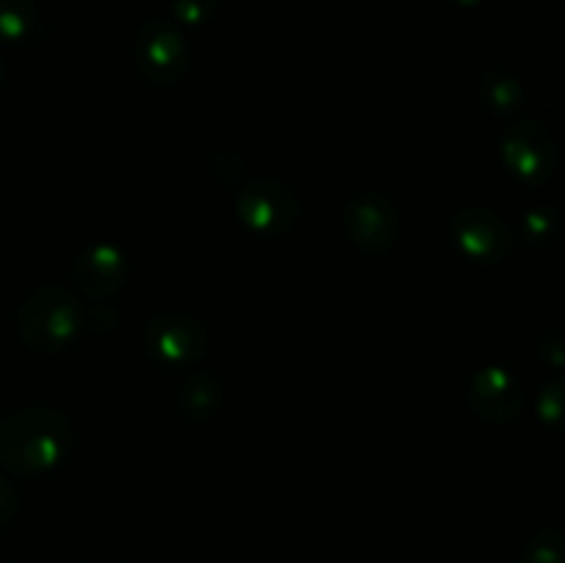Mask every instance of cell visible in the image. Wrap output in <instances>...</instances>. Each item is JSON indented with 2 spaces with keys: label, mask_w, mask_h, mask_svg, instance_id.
I'll return each instance as SVG.
<instances>
[{
  "label": "cell",
  "mask_w": 565,
  "mask_h": 563,
  "mask_svg": "<svg viewBox=\"0 0 565 563\" xmlns=\"http://www.w3.org/2000/svg\"><path fill=\"white\" fill-rule=\"evenodd\" d=\"M17 511H20V491L14 489L9 478L0 475V530L14 522Z\"/></svg>",
  "instance_id": "obj_21"
},
{
  "label": "cell",
  "mask_w": 565,
  "mask_h": 563,
  "mask_svg": "<svg viewBox=\"0 0 565 563\" xmlns=\"http://www.w3.org/2000/svg\"><path fill=\"white\" fill-rule=\"evenodd\" d=\"M469 408L483 423L505 428L516 423L524 408V386L502 364H486L469 379Z\"/></svg>",
  "instance_id": "obj_9"
},
{
  "label": "cell",
  "mask_w": 565,
  "mask_h": 563,
  "mask_svg": "<svg viewBox=\"0 0 565 563\" xmlns=\"http://www.w3.org/2000/svg\"><path fill=\"white\" fill-rule=\"evenodd\" d=\"M342 230L351 246L364 254H386L395 248L403 230L401 208L381 191H364L342 208Z\"/></svg>",
  "instance_id": "obj_7"
},
{
  "label": "cell",
  "mask_w": 565,
  "mask_h": 563,
  "mask_svg": "<svg viewBox=\"0 0 565 563\" xmlns=\"http://www.w3.org/2000/svg\"><path fill=\"white\" fill-rule=\"evenodd\" d=\"M210 174L218 185L232 188L241 182V177L246 174V158H243L237 149H218V152L210 158Z\"/></svg>",
  "instance_id": "obj_17"
},
{
  "label": "cell",
  "mask_w": 565,
  "mask_h": 563,
  "mask_svg": "<svg viewBox=\"0 0 565 563\" xmlns=\"http://www.w3.org/2000/svg\"><path fill=\"white\" fill-rule=\"evenodd\" d=\"M119 326V309L110 307V304H92V307H83V331H92V334H110V331Z\"/></svg>",
  "instance_id": "obj_19"
},
{
  "label": "cell",
  "mask_w": 565,
  "mask_h": 563,
  "mask_svg": "<svg viewBox=\"0 0 565 563\" xmlns=\"http://www.w3.org/2000/svg\"><path fill=\"white\" fill-rule=\"evenodd\" d=\"M127 252L114 241H99L83 248L72 263V285L88 301H105L127 282Z\"/></svg>",
  "instance_id": "obj_10"
},
{
  "label": "cell",
  "mask_w": 565,
  "mask_h": 563,
  "mask_svg": "<svg viewBox=\"0 0 565 563\" xmlns=\"http://www.w3.org/2000/svg\"><path fill=\"white\" fill-rule=\"evenodd\" d=\"M226 401V390L221 379L210 370H191L177 390V406L185 419L196 425L213 423Z\"/></svg>",
  "instance_id": "obj_11"
},
{
  "label": "cell",
  "mask_w": 565,
  "mask_h": 563,
  "mask_svg": "<svg viewBox=\"0 0 565 563\" xmlns=\"http://www.w3.org/2000/svg\"><path fill=\"white\" fill-rule=\"evenodd\" d=\"M147 357L160 368H193L210 348V331L196 315L163 309L152 315L141 331Z\"/></svg>",
  "instance_id": "obj_4"
},
{
  "label": "cell",
  "mask_w": 565,
  "mask_h": 563,
  "mask_svg": "<svg viewBox=\"0 0 565 563\" xmlns=\"http://www.w3.org/2000/svg\"><path fill=\"white\" fill-rule=\"evenodd\" d=\"M452 246L475 265H500L513 252V232L500 213L480 204L461 208L450 219Z\"/></svg>",
  "instance_id": "obj_8"
},
{
  "label": "cell",
  "mask_w": 565,
  "mask_h": 563,
  "mask_svg": "<svg viewBox=\"0 0 565 563\" xmlns=\"http://www.w3.org/2000/svg\"><path fill=\"white\" fill-rule=\"evenodd\" d=\"M519 232L530 248H546L555 243L557 232H561V215L552 204H535L522 215Z\"/></svg>",
  "instance_id": "obj_13"
},
{
  "label": "cell",
  "mask_w": 565,
  "mask_h": 563,
  "mask_svg": "<svg viewBox=\"0 0 565 563\" xmlns=\"http://www.w3.org/2000/svg\"><path fill=\"white\" fill-rule=\"evenodd\" d=\"M83 304L55 282L33 287L17 307V334L33 353H61L81 337Z\"/></svg>",
  "instance_id": "obj_2"
},
{
  "label": "cell",
  "mask_w": 565,
  "mask_h": 563,
  "mask_svg": "<svg viewBox=\"0 0 565 563\" xmlns=\"http://www.w3.org/2000/svg\"><path fill=\"white\" fill-rule=\"evenodd\" d=\"M36 28V0H0V42H22Z\"/></svg>",
  "instance_id": "obj_14"
},
{
  "label": "cell",
  "mask_w": 565,
  "mask_h": 563,
  "mask_svg": "<svg viewBox=\"0 0 565 563\" xmlns=\"http://www.w3.org/2000/svg\"><path fill=\"white\" fill-rule=\"evenodd\" d=\"M565 557V535L555 524L539 528L522 546L524 563H563Z\"/></svg>",
  "instance_id": "obj_15"
},
{
  "label": "cell",
  "mask_w": 565,
  "mask_h": 563,
  "mask_svg": "<svg viewBox=\"0 0 565 563\" xmlns=\"http://www.w3.org/2000/svg\"><path fill=\"white\" fill-rule=\"evenodd\" d=\"M72 419L44 403L14 408L0 423V467L17 478H33L58 467L72 450Z\"/></svg>",
  "instance_id": "obj_1"
},
{
  "label": "cell",
  "mask_w": 565,
  "mask_h": 563,
  "mask_svg": "<svg viewBox=\"0 0 565 563\" xmlns=\"http://www.w3.org/2000/svg\"><path fill=\"white\" fill-rule=\"evenodd\" d=\"M539 351H541V359H544V362L550 364L555 373H561L563 362H565V342H563L561 331H557V329L546 331V334L541 337V342H539Z\"/></svg>",
  "instance_id": "obj_20"
},
{
  "label": "cell",
  "mask_w": 565,
  "mask_h": 563,
  "mask_svg": "<svg viewBox=\"0 0 565 563\" xmlns=\"http://www.w3.org/2000/svg\"><path fill=\"white\" fill-rule=\"evenodd\" d=\"M235 213L254 235L281 237L301 219V199L279 177L259 174L235 193Z\"/></svg>",
  "instance_id": "obj_3"
},
{
  "label": "cell",
  "mask_w": 565,
  "mask_h": 563,
  "mask_svg": "<svg viewBox=\"0 0 565 563\" xmlns=\"http://www.w3.org/2000/svg\"><path fill=\"white\" fill-rule=\"evenodd\" d=\"M535 414H539L541 423L552 431H561L563 428V419H565V379L561 373L555 379L546 381L541 386L539 397H535Z\"/></svg>",
  "instance_id": "obj_16"
},
{
  "label": "cell",
  "mask_w": 565,
  "mask_h": 563,
  "mask_svg": "<svg viewBox=\"0 0 565 563\" xmlns=\"http://www.w3.org/2000/svg\"><path fill=\"white\" fill-rule=\"evenodd\" d=\"M500 158L508 174L524 185H544L555 177L561 152L546 125L535 119H519L502 132Z\"/></svg>",
  "instance_id": "obj_5"
},
{
  "label": "cell",
  "mask_w": 565,
  "mask_h": 563,
  "mask_svg": "<svg viewBox=\"0 0 565 563\" xmlns=\"http://www.w3.org/2000/svg\"><path fill=\"white\" fill-rule=\"evenodd\" d=\"M174 20L185 28H204L218 14V0H171Z\"/></svg>",
  "instance_id": "obj_18"
},
{
  "label": "cell",
  "mask_w": 565,
  "mask_h": 563,
  "mask_svg": "<svg viewBox=\"0 0 565 563\" xmlns=\"http://www.w3.org/2000/svg\"><path fill=\"white\" fill-rule=\"evenodd\" d=\"M478 97L489 114L513 116L524 105V86L513 72L494 66V70H486L480 75Z\"/></svg>",
  "instance_id": "obj_12"
},
{
  "label": "cell",
  "mask_w": 565,
  "mask_h": 563,
  "mask_svg": "<svg viewBox=\"0 0 565 563\" xmlns=\"http://www.w3.org/2000/svg\"><path fill=\"white\" fill-rule=\"evenodd\" d=\"M3 77H6V70H3V59H0V88H3Z\"/></svg>",
  "instance_id": "obj_23"
},
{
  "label": "cell",
  "mask_w": 565,
  "mask_h": 563,
  "mask_svg": "<svg viewBox=\"0 0 565 563\" xmlns=\"http://www.w3.org/2000/svg\"><path fill=\"white\" fill-rule=\"evenodd\" d=\"M136 70L152 86H177L191 66V50L180 28L169 20H147L132 44Z\"/></svg>",
  "instance_id": "obj_6"
},
{
  "label": "cell",
  "mask_w": 565,
  "mask_h": 563,
  "mask_svg": "<svg viewBox=\"0 0 565 563\" xmlns=\"http://www.w3.org/2000/svg\"><path fill=\"white\" fill-rule=\"evenodd\" d=\"M450 6H458V9H478L483 0H447Z\"/></svg>",
  "instance_id": "obj_22"
}]
</instances>
